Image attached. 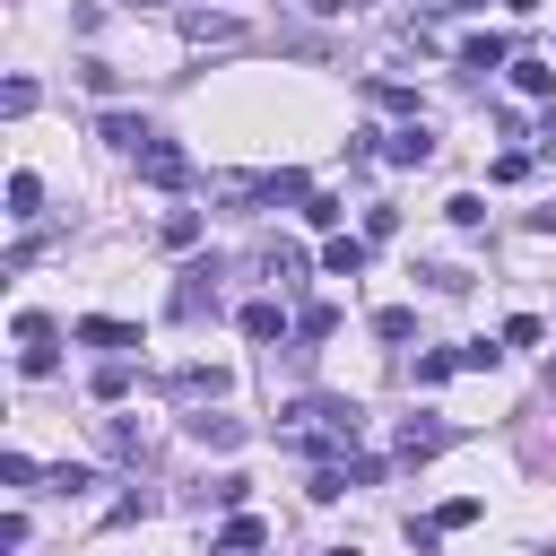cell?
<instances>
[{"instance_id":"cell-9","label":"cell","mask_w":556,"mask_h":556,"mask_svg":"<svg viewBox=\"0 0 556 556\" xmlns=\"http://www.w3.org/2000/svg\"><path fill=\"white\" fill-rule=\"evenodd\" d=\"M104 452H113V460H130V469H139V460H148V434H139V426H130V417H104Z\"/></svg>"},{"instance_id":"cell-21","label":"cell","mask_w":556,"mask_h":556,"mask_svg":"<svg viewBox=\"0 0 556 556\" xmlns=\"http://www.w3.org/2000/svg\"><path fill=\"white\" fill-rule=\"evenodd\" d=\"M374 104H382V113H417V87H400V78H374Z\"/></svg>"},{"instance_id":"cell-26","label":"cell","mask_w":556,"mask_h":556,"mask_svg":"<svg viewBox=\"0 0 556 556\" xmlns=\"http://www.w3.org/2000/svg\"><path fill=\"white\" fill-rule=\"evenodd\" d=\"M200 495H208V504H243V495H252V478H235V469H226V478H208Z\"/></svg>"},{"instance_id":"cell-31","label":"cell","mask_w":556,"mask_h":556,"mask_svg":"<svg viewBox=\"0 0 556 556\" xmlns=\"http://www.w3.org/2000/svg\"><path fill=\"white\" fill-rule=\"evenodd\" d=\"M17 348H52V321L43 313H17Z\"/></svg>"},{"instance_id":"cell-34","label":"cell","mask_w":556,"mask_h":556,"mask_svg":"<svg viewBox=\"0 0 556 556\" xmlns=\"http://www.w3.org/2000/svg\"><path fill=\"white\" fill-rule=\"evenodd\" d=\"M330 556H356V547H330Z\"/></svg>"},{"instance_id":"cell-33","label":"cell","mask_w":556,"mask_h":556,"mask_svg":"<svg viewBox=\"0 0 556 556\" xmlns=\"http://www.w3.org/2000/svg\"><path fill=\"white\" fill-rule=\"evenodd\" d=\"M130 9H156V0H130Z\"/></svg>"},{"instance_id":"cell-17","label":"cell","mask_w":556,"mask_h":556,"mask_svg":"<svg viewBox=\"0 0 556 556\" xmlns=\"http://www.w3.org/2000/svg\"><path fill=\"white\" fill-rule=\"evenodd\" d=\"M513 87H521V96H556V70H547V61H513Z\"/></svg>"},{"instance_id":"cell-4","label":"cell","mask_w":556,"mask_h":556,"mask_svg":"<svg viewBox=\"0 0 556 556\" xmlns=\"http://www.w3.org/2000/svg\"><path fill=\"white\" fill-rule=\"evenodd\" d=\"M182 426H191V443H208V452H235V443H243V417H226V408H191Z\"/></svg>"},{"instance_id":"cell-32","label":"cell","mask_w":556,"mask_h":556,"mask_svg":"<svg viewBox=\"0 0 556 556\" xmlns=\"http://www.w3.org/2000/svg\"><path fill=\"white\" fill-rule=\"evenodd\" d=\"M547 391H556V356H547Z\"/></svg>"},{"instance_id":"cell-6","label":"cell","mask_w":556,"mask_h":556,"mask_svg":"<svg viewBox=\"0 0 556 556\" xmlns=\"http://www.w3.org/2000/svg\"><path fill=\"white\" fill-rule=\"evenodd\" d=\"M452 443V426H434V417H408L400 426V460H426V452H443Z\"/></svg>"},{"instance_id":"cell-24","label":"cell","mask_w":556,"mask_h":556,"mask_svg":"<svg viewBox=\"0 0 556 556\" xmlns=\"http://www.w3.org/2000/svg\"><path fill=\"white\" fill-rule=\"evenodd\" d=\"M443 217H452V226H460V235H469V226H478V217H486V208H478V191H452V200H443Z\"/></svg>"},{"instance_id":"cell-18","label":"cell","mask_w":556,"mask_h":556,"mask_svg":"<svg viewBox=\"0 0 556 556\" xmlns=\"http://www.w3.org/2000/svg\"><path fill=\"white\" fill-rule=\"evenodd\" d=\"M43 208V182L35 174H9V217H35Z\"/></svg>"},{"instance_id":"cell-2","label":"cell","mask_w":556,"mask_h":556,"mask_svg":"<svg viewBox=\"0 0 556 556\" xmlns=\"http://www.w3.org/2000/svg\"><path fill=\"white\" fill-rule=\"evenodd\" d=\"M139 174H148L156 191H182V182H191V156H182L174 139H148V148H139Z\"/></svg>"},{"instance_id":"cell-8","label":"cell","mask_w":556,"mask_h":556,"mask_svg":"<svg viewBox=\"0 0 556 556\" xmlns=\"http://www.w3.org/2000/svg\"><path fill=\"white\" fill-rule=\"evenodd\" d=\"M243 339H287V304H278V295L243 304Z\"/></svg>"},{"instance_id":"cell-10","label":"cell","mask_w":556,"mask_h":556,"mask_svg":"<svg viewBox=\"0 0 556 556\" xmlns=\"http://www.w3.org/2000/svg\"><path fill=\"white\" fill-rule=\"evenodd\" d=\"M261 539H269V530H261V521H252V513H235V521H226V530H217V547H208V556H252V547H261Z\"/></svg>"},{"instance_id":"cell-7","label":"cell","mask_w":556,"mask_h":556,"mask_svg":"<svg viewBox=\"0 0 556 556\" xmlns=\"http://www.w3.org/2000/svg\"><path fill=\"white\" fill-rule=\"evenodd\" d=\"M182 35H191V43H235L243 26H235L226 9H191V17H182Z\"/></svg>"},{"instance_id":"cell-19","label":"cell","mask_w":556,"mask_h":556,"mask_svg":"<svg viewBox=\"0 0 556 556\" xmlns=\"http://www.w3.org/2000/svg\"><path fill=\"white\" fill-rule=\"evenodd\" d=\"M452 374H460V356H417V365H408L417 391H434V382H452Z\"/></svg>"},{"instance_id":"cell-12","label":"cell","mask_w":556,"mask_h":556,"mask_svg":"<svg viewBox=\"0 0 556 556\" xmlns=\"http://www.w3.org/2000/svg\"><path fill=\"white\" fill-rule=\"evenodd\" d=\"M321 269H330V278H356V269H365V243H356V235H330V243H321Z\"/></svg>"},{"instance_id":"cell-20","label":"cell","mask_w":556,"mask_h":556,"mask_svg":"<svg viewBox=\"0 0 556 556\" xmlns=\"http://www.w3.org/2000/svg\"><path fill=\"white\" fill-rule=\"evenodd\" d=\"M122 391H130V356H104L96 365V400H122Z\"/></svg>"},{"instance_id":"cell-23","label":"cell","mask_w":556,"mask_h":556,"mask_svg":"<svg viewBox=\"0 0 556 556\" xmlns=\"http://www.w3.org/2000/svg\"><path fill=\"white\" fill-rule=\"evenodd\" d=\"M0 113H9V122L35 113V78H9V87H0Z\"/></svg>"},{"instance_id":"cell-13","label":"cell","mask_w":556,"mask_h":556,"mask_svg":"<svg viewBox=\"0 0 556 556\" xmlns=\"http://www.w3.org/2000/svg\"><path fill=\"white\" fill-rule=\"evenodd\" d=\"M104 139H113V148H130V156H139V148H148V139H156V130H148V122H139V113H104Z\"/></svg>"},{"instance_id":"cell-30","label":"cell","mask_w":556,"mask_h":556,"mask_svg":"<svg viewBox=\"0 0 556 556\" xmlns=\"http://www.w3.org/2000/svg\"><path fill=\"white\" fill-rule=\"evenodd\" d=\"M504 348H539V313H513L504 321Z\"/></svg>"},{"instance_id":"cell-16","label":"cell","mask_w":556,"mask_h":556,"mask_svg":"<svg viewBox=\"0 0 556 556\" xmlns=\"http://www.w3.org/2000/svg\"><path fill=\"white\" fill-rule=\"evenodd\" d=\"M174 391H182V400H200V391L217 400V391H226V374H217V365H182V374H174Z\"/></svg>"},{"instance_id":"cell-22","label":"cell","mask_w":556,"mask_h":556,"mask_svg":"<svg viewBox=\"0 0 556 556\" xmlns=\"http://www.w3.org/2000/svg\"><path fill=\"white\" fill-rule=\"evenodd\" d=\"M408 330H417L408 304H382V313H374V339H408Z\"/></svg>"},{"instance_id":"cell-11","label":"cell","mask_w":556,"mask_h":556,"mask_svg":"<svg viewBox=\"0 0 556 556\" xmlns=\"http://www.w3.org/2000/svg\"><path fill=\"white\" fill-rule=\"evenodd\" d=\"M504 61H513L504 35H469V43H460V70H504Z\"/></svg>"},{"instance_id":"cell-1","label":"cell","mask_w":556,"mask_h":556,"mask_svg":"<svg viewBox=\"0 0 556 556\" xmlns=\"http://www.w3.org/2000/svg\"><path fill=\"white\" fill-rule=\"evenodd\" d=\"M217 278H226V261H191V269L174 278V321H200V313H217Z\"/></svg>"},{"instance_id":"cell-29","label":"cell","mask_w":556,"mask_h":556,"mask_svg":"<svg viewBox=\"0 0 556 556\" xmlns=\"http://www.w3.org/2000/svg\"><path fill=\"white\" fill-rule=\"evenodd\" d=\"M365 235H374V243H391V235H400V208H382V200H374V208H365Z\"/></svg>"},{"instance_id":"cell-14","label":"cell","mask_w":556,"mask_h":556,"mask_svg":"<svg viewBox=\"0 0 556 556\" xmlns=\"http://www.w3.org/2000/svg\"><path fill=\"white\" fill-rule=\"evenodd\" d=\"M156 235H165V252H191V243H200V208H174Z\"/></svg>"},{"instance_id":"cell-5","label":"cell","mask_w":556,"mask_h":556,"mask_svg":"<svg viewBox=\"0 0 556 556\" xmlns=\"http://www.w3.org/2000/svg\"><path fill=\"white\" fill-rule=\"evenodd\" d=\"M78 339H87V348H104V356L139 348V330H130V321H113V313H87V321H78Z\"/></svg>"},{"instance_id":"cell-3","label":"cell","mask_w":556,"mask_h":556,"mask_svg":"<svg viewBox=\"0 0 556 556\" xmlns=\"http://www.w3.org/2000/svg\"><path fill=\"white\" fill-rule=\"evenodd\" d=\"M382 156H391V165H434V130L408 113L400 130H382Z\"/></svg>"},{"instance_id":"cell-27","label":"cell","mask_w":556,"mask_h":556,"mask_svg":"<svg viewBox=\"0 0 556 556\" xmlns=\"http://www.w3.org/2000/svg\"><path fill=\"white\" fill-rule=\"evenodd\" d=\"M486 174H495V182H530V156H521V148H504V156H495Z\"/></svg>"},{"instance_id":"cell-25","label":"cell","mask_w":556,"mask_h":556,"mask_svg":"<svg viewBox=\"0 0 556 556\" xmlns=\"http://www.w3.org/2000/svg\"><path fill=\"white\" fill-rule=\"evenodd\" d=\"M452 356H460V374H486L504 348H495V339H469V348H452Z\"/></svg>"},{"instance_id":"cell-15","label":"cell","mask_w":556,"mask_h":556,"mask_svg":"<svg viewBox=\"0 0 556 556\" xmlns=\"http://www.w3.org/2000/svg\"><path fill=\"white\" fill-rule=\"evenodd\" d=\"M330 330H339V304H304V313H295V339H304V348L330 339Z\"/></svg>"},{"instance_id":"cell-28","label":"cell","mask_w":556,"mask_h":556,"mask_svg":"<svg viewBox=\"0 0 556 556\" xmlns=\"http://www.w3.org/2000/svg\"><path fill=\"white\" fill-rule=\"evenodd\" d=\"M304 226H321V235H330V226H339V200H330V191H313V200H304Z\"/></svg>"}]
</instances>
